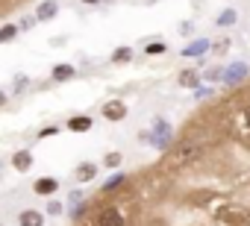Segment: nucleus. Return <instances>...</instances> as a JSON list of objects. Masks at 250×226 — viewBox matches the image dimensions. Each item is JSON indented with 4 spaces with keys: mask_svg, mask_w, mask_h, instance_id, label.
<instances>
[{
    "mask_svg": "<svg viewBox=\"0 0 250 226\" xmlns=\"http://www.w3.org/2000/svg\"><path fill=\"white\" fill-rule=\"evenodd\" d=\"M124 115H127V106H124L121 100H112L103 106V118L106 121H124Z\"/></svg>",
    "mask_w": 250,
    "mask_h": 226,
    "instance_id": "1",
    "label": "nucleus"
},
{
    "mask_svg": "<svg viewBox=\"0 0 250 226\" xmlns=\"http://www.w3.org/2000/svg\"><path fill=\"white\" fill-rule=\"evenodd\" d=\"M27 3H30V0H0V21L9 18V15L18 12V9H24Z\"/></svg>",
    "mask_w": 250,
    "mask_h": 226,
    "instance_id": "2",
    "label": "nucleus"
},
{
    "mask_svg": "<svg viewBox=\"0 0 250 226\" xmlns=\"http://www.w3.org/2000/svg\"><path fill=\"white\" fill-rule=\"evenodd\" d=\"M68 130H74V132H85V130H91V118H85V115L71 118V121H68Z\"/></svg>",
    "mask_w": 250,
    "mask_h": 226,
    "instance_id": "3",
    "label": "nucleus"
},
{
    "mask_svg": "<svg viewBox=\"0 0 250 226\" xmlns=\"http://www.w3.org/2000/svg\"><path fill=\"white\" fill-rule=\"evenodd\" d=\"M21 226H44V217L39 211H24L21 214Z\"/></svg>",
    "mask_w": 250,
    "mask_h": 226,
    "instance_id": "4",
    "label": "nucleus"
},
{
    "mask_svg": "<svg viewBox=\"0 0 250 226\" xmlns=\"http://www.w3.org/2000/svg\"><path fill=\"white\" fill-rule=\"evenodd\" d=\"M56 188H59L56 179H39V182H36V194H53Z\"/></svg>",
    "mask_w": 250,
    "mask_h": 226,
    "instance_id": "5",
    "label": "nucleus"
},
{
    "mask_svg": "<svg viewBox=\"0 0 250 226\" xmlns=\"http://www.w3.org/2000/svg\"><path fill=\"white\" fill-rule=\"evenodd\" d=\"M12 162H15V168H18V170H27V168L33 165V156H30L27 150H21V153H15V159H12Z\"/></svg>",
    "mask_w": 250,
    "mask_h": 226,
    "instance_id": "6",
    "label": "nucleus"
},
{
    "mask_svg": "<svg viewBox=\"0 0 250 226\" xmlns=\"http://www.w3.org/2000/svg\"><path fill=\"white\" fill-rule=\"evenodd\" d=\"M94 173H97V168H94V165H80V168H77V179H83V182H85V179H91Z\"/></svg>",
    "mask_w": 250,
    "mask_h": 226,
    "instance_id": "7",
    "label": "nucleus"
},
{
    "mask_svg": "<svg viewBox=\"0 0 250 226\" xmlns=\"http://www.w3.org/2000/svg\"><path fill=\"white\" fill-rule=\"evenodd\" d=\"M180 85H188V88L197 85V74H194V71H183V74H180Z\"/></svg>",
    "mask_w": 250,
    "mask_h": 226,
    "instance_id": "8",
    "label": "nucleus"
},
{
    "mask_svg": "<svg viewBox=\"0 0 250 226\" xmlns=\"http://www.w3.org/2000/svg\"><path fill=\"white\" fill-rule=\"evenodd\" d=\"M71 74H74V71H71V68H68V65H59V68H56V71H53V79H68V76H71Z\"/></svg>",
    "mask_w": 250,
    "mask_h": 226,
    "instance_id": "9",
    "label": "nucleus"
},
{
    "mask_svg": "<svg viewBox=\"0 0 250 226\" xmlns=\"http://www.w3.org/2000/svg\"><path fill=\"white\" fill-rule=\"evenodd\" d=\"M53 12H56V3H44V6H42V9H39V18H42V21H44V18H50V15H53Z\"/></svg>",
    "mask_w": 250,
    "mask_h": 226,
    "instance_id": "10",
    "label": "nucleus"
},
{
    "mask_svg": "<svg viewBox=\"0 0 250 226\" xmlns=\"http://www.w3.org/2000/svg\"><path fill=\"white\" fill-rule=\"evenodd\" d=\"M133 56V50L130 47H121V50H115V62H127Z\"/></svg>",
    "mask_w": 250,
    "mask_h": 226,
    "instance_id": "11",
    "label": "nucleus"
},
{
    "mask_svg": "<svg viewBox=\"0 0 250 226\" xmlns=\"http://www.w3.org/2000/svg\"><path fill=\"white\" fill-rule=\"evenodd\" d=\"M232 21H235V12H232V9H227V15H221V18H218V24H221V27H229Z\"/></svg>",
    "mask_w": 250,
    "mask_h": 226,
    "instance_id": "12",
    "label": "nucleus"
},
{
    "mask_svg": "<svg viewBox=\"0 0 250 226\" xmlns=\"http://www.w3.org/2000/svg\"><path fill=\"white\" fill-rule=\"evenodd\" d=\"M12 36H18V30H15V27H6V30H0V41H9Z\"/></svg>",
    "mask_w": 250,
    "mask_h": 226,
    "instance_id": "13",
    "label": "nucleus"
},
{
    "mask_svg": "<svg viewBox=\"0 0 250 226\" xmlns=\"http://www.w3.org/2000/svg\"><path fill=\"white\" fill-rule=\"evenodd\" d=\"M238 76H244V68H241V65H235V68L229 71V76H227V79H229V82H235Z\"/></svg>",
    "mask_w": 250,
    "mask_h": 226,
    "instance_id": "14",
    "label": "nucleus"
},
{
    "mask_svg": "<svg viewBox=\"0 0 250 226\" xmlns=\"http://www.w3.org/2000/svg\"><path fill=\"white\" fill-rule=\"evenodd\" d=\"M200 50H206V41H197L194 47H188V50H186V56H191V53H200Z\"/></svg>",
    "mask_w": 250,
    "mask_h": 226,
    "instance_id": "15",
    "label": "nucleus"
},
{
    "mask_svg": "<svg viewBox=\"0 0 250 226\" xmlns=\"http://www.w3.org/2000/svg\"><path fill=\"white\" fill-rule=\"evenodd\" d=\"M118 162H121V156H118V153H112V156H106V165H109V168H115Z\"/></svg>",
    "mask_w": 250,
    "mask_h": 226,
    "instance_id": "16",
    "label": "nucleus"
},
{
    "mask_svg": "<svg viewBox=\"0 0 250 226\" xmlns=\"http://www.w3.org/2000/svg\"><path fill=\"white\" fill-rule=\"evenodd\" d=\"M162 50H165V44H150L147 47V53H162Z\"/></svg>",
    "mask_w": 250,
    "mask_h": 226,
    "instance_id": "17",
    "label": "nucleus"
},
{
    "mask_svg": "<svg viewBox=\"0 0 250 226\" xmlns=\"http://www.w3.org/2000/svg\"><path fill=\"white\" fill-rule=\"evenodd\" d=\"M85 3H97V0H85Z\"/></svg>",
    "mask_w": 250,
    "mask_h": 226,
    "instance_id": "18",
    "label": "nucleus"
},
{
    "mask_svg": "<svg viewBox=\"0 0 250 226\" xmlns=\"http://www.w3.org/2000/svg\"><path fill=\"white\" fill-rule=\"evenodd\" d=\"M3 100H6V97H3V94H0V103H3Z\"/></svg>",
    "mask_w": 250,
    "mask_h": 226,
    "instance_id": "19",
    "label": "nucleus"
}]
</instances>
